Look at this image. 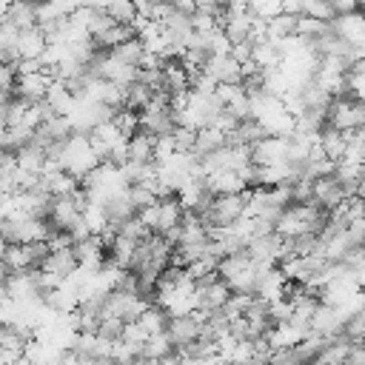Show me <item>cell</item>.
Wrapping results in <instances>:
<instances>
[{"instance_id": "obj_1", "label": "cell", "mask_w": 365, "mask_h": 365, "mask_svg": "<svg viewBox=\"0 0 365 365\" xmlns=\"http://www.w3.org/2000/svg\"><path fill=\"white\" fill-rule=\"evenodd\" d=\"M60 163L68 174H74L80 182L103 163L97 157V151L91 148V137L88 134H71L66 143H63V154H60Z\"/></svg>"}, {"instance_id": "obj_2", "label": "cell", "mask_w": 365, "mask_h": 365, "mask_svg": "<svg viewBox=\"0 0 365 365\" xmlns=\"http://www.w3.org/2000/svg\"><path fill=\"white\" fill-rule=\"evenodd\" d=\"M328 125H334L339 131H362L365 128V103L351 94L334 97V103L328 108Z\"/></svg>"}, {"instance_id": "obj_3", "label": "cell", "mask_w": 365, "mask_h": 365, "mask_svg": "<svg viewBox=\"0 0 365 365\" xmlns=\"http://www.w3.org/2000/svg\"><path fill=\"white\" fill-rule=\"evenodd\" d=\"M245 205H248V197L245 194H220V197L211 200V205L205 211V222L208 225L228 228L240 217H245Z\"/></svg>"}, {"instance_id": "obj_4", "label": "cell", "mask_w": 365, "mask_h": 365, "mask_svg": "<svg viewBox=\"0 0 365 365\" xmlns=\"http://www.w3.org/2000/svg\"><path fill=\"white\" fill-rule=\"evenodd\" d=\"M231 297H234V291H231V285H228L220 274H211L208 279L197 282V302H200V308L208 311V314L222 311Z\"/></svg>"}, {"instance_id": "obj_5", "label": "cell", "mask_w": 365, "mask_h": 365, "mask_svg": "<svg viewBox=\"0 0 365 365\" xmlns=\"http://www.w3.org/2000/svg\"><path fill=\"white\" fill-rule=\"evenodd\" d=\"M254 165H279L291 163V140L288 137H262L251 145Z\"/></svg>"}, {"instance_id": "obj_6", "label": "cell", "mask_w": 365, "mask_h": 365, "mask_svg": "<svg viewBox=\"0 0 365 365\" xmlns=\"http://www.w3.org/2000/svg\"><path fill=\"white\" fill-rule=\"evenodd\" d=\"M308 334H311V325H305L299 319H285V322H277L265 336L274 351H285V348H297Z\"/></svg>"}, {"instance_id": "obj_7", "label": "cell", "mask_w": 365, "mask_h": 365, "mask_svg": "<svg viewBox=\"0 0 365 365\" xmlns=\"http://www.w3.org/2000/svg\"><path fill=\"white\" fill-rule=\"evenodd\" d=\"M202 331H205V322L197 319L194 314H188V317H171L168 319V336H171L174 348H185V345L197 342L202 336Z\"/></svg>"}, {"instance_id": "obj_8", "label": "cell", "mask_w": 365, "mask_h": 365, "mask_svg": "<svg viewBox=\"0 0 365 365\" xmlns=\"http://www.w3.org/2000/svg\"><path fill=\"white\" fill-rule=\"evenodd\" d=\"M331 31L336 37H342L348 46H356L365 40V11H348V14H336L331 20Z\"/></svg>"}, {"instance_id": "obj_9", "label": "cell", "mask_w": 365, "mask_h": 365, "mask_svg": "<svg viewBox=\"0 0 365 365\" xmlns=\"http://www.w3.org/2000/svg\"><path fill=\"white\" fill-rule=\"evenodd\" d=\"M345 325H348V319L339 314V308L336 305H325V302L317 308V314L311 319V331H317V334H322L328 339L345 334Z\"/></svg>"}, {"instance_id": "obj_10", "label": "cell", "mask_w": 365, "mask_h": 365, "mask_svg": "<svg viewBox=\"0 0 365 365\" xmlns=\"http://www.w3.org/2000/svg\"><path fill=\"white\" fill-rule=\"evenodd\" d=\"M345 197H348V191H345V185L336 180V174L314 180V202L322 205L325 211H334Z\"/></svg>"}, {"instance_id": "obj_11", "label": "cell", "mask_w": 365, "mask_h": 365, "mask_svg": "<svg viewBox=\"0 0 365 365\" xmlns=\"http://www.w3.org/2000/svg\"><path fill=\"white\" fill-rule=\"evenodd\" d=\"M43 271H48V274H54L57 279H71L77 271H80V259H77V254H74V248H60V251H51L46 259H43V265H40Z\"/></svg>"}, {"instance_id": "obj_12", "label": "cell", "mask_w": 365, "mask_h": 365, "mask_svg": "<svg viewBox=\"0 0 365 365\" xmlns=\"http://www.w3.org/2000/svg\"><path fill=\"white\" fill-rule=\"evenodd\" d=\"M205 71L217 83H245L242 80V63H237L231 54H208Z\"/></svg>"}, {"instance_id": "obj_13", "label": "cell", "mask_w": 365, "mask_h": 365, "mask_svg": "<svg viewBox=\"0 0 365 365\" xmlns=\"http://www.w3.org/2000/svg\"><path fill=\"white\" fill-rule=\"evenodd\" d=\"M205 188H208L214 197H220V194H245V191H248L245 180H242L237 171H228V168L211 171V174L205 177Z\"/></svg>"}, {"instance_id": "obj_14", "label": "cell", "mask_w": 365, "mask_h": 365, "mask_svg": "<svg viewBox=\"0 0 365 365\" xmlns=\"http://www.w3.org/2000/svg\"><path fill=\"white\" fill-rule=\"evenodd\" d=\"M48 48V34L37 26V29H29V31H20V43H17V51H20V60H40Z\"/></svg>"}, {"instance_id": "obj_15", "label": "cell", "mask_w": 365, "mask_h": 365, "mask_svg": "<svg viewBox=\"0 0 365 365\" xmlns=\"http://www.w3.org/2000/svg\"><path fill=\"white\" fill-rule=\"evenodd\" d=\"M163 80H165V91H168V94L191 91V74H188V68L182 66L180 57L165 60V66H163Z\"/></svg>"}, {"instance_id": "obj_16", "label": "cell", "mask_w": 365, "mask_h": 365, "mask_svg": "<svg viewBox=\"0 0 365 365\" xmlns=\"http://www.w3.org/2000/svg\"><path fill=\"white\" fill-rule=\"evenodd\" d=\"M182 220H185V208H182V202L177 200V194L160 200V231H157V234L165 237V234L177 231V228L182 225Z\"/></svg>"}, {"instance_id": "obj_17", "label": "cell", "mask_w": 365, "mask_h": 365, "mask_svg": "<svg viewBox=\"0 0 365 365\" xmlns=\"http://www.w3.org/2000/svg\"><path fill=\"white\" fill-rule=\"evenodd\" d=\"M3 20H6V23H11V26H17L20 31L37 29V26H40V23H37V3L20 0V3H14V6L3 14Z\"/></svg>"}, {"instance_id": "obj_18", "label": "cell", "mask_w": 365, "mask_h": 365, "mask_svg": "<svg viewBox=\"0 0 365 365\" xmlns=\"http://www.w3.org/2000/svg\"><path fill=\"white\" fill-rule=\"evenodd\" d=\"M319 145H322V151L331 163H342L345 148H348V137H345V131H339L334 125H325L322 134H319Z\"/></svg>"}, {"instance_id": "obj_19", "label": "cell", "mask_w": 365, "mask_h": 365, "mask_svg": "<svg viewBox=\"0 0 365 365\" xmlns=\"http://www.w3.org/2000/svg\"><path fill=\"white\" fill-rule=\"evenodd\" d=\"M134 37H137V31H134L128 23H111L103 34L94 37V43H97L103 51H114L117 46H123V43H128V40H134Z\"/></svg>"}, {"instance_id": "obj_20", "label": "cell", "mask_w": 365, "mask_h": 365, "mask_svg": "<svg viewBox=\"0 0 365 365\" xmlns=\"http://www.w3.org/2000/svg\"><path fill=\"white\" fill-rule=\"evenodd\" d=\"M154 145H157V137L140 128L137 134L128 137V160H134V163H154Z\"/></svg>"}, {"instance_id": "obj_21", "label": "cell", "mask_w": 365, "mask_h": 365, "mask_svg": "<svg viewBox=\"0 0 365 365\" xmlns=\"http://www.w3.org/2000/svg\"><path fill=\"white\" fill-rule=\"evenodd\" d=\"M222 145H228V137H225L220 128L205 125V128H200V131H197L194 154H197V157H205V154H214V151H217V148H222Z\"/></svg>"}, {"instance_id": "obj_22", "label": "cell", "mask_w": 365, "mask_h": 365, "mask_svg": "<svg viewBox=\"0 0 365 365\" xmlns=\"http://www.w3.org/2000/svg\"><path fill=\"white\" fill-rule=\"evenodd\" d=\"M168 319H171V317H168V314H165L160 305H154V302H151V305H148V308L140 314V319H137V322H140V325L148 331V336H154V334L168 331Z\"/></svg>"}, {"instance_id": "obj_23", "label": "cell", "mask_w": 365, "mask_h": 365, "mask_svg": "<svg viewBox=\"0 0 365 365\" xmlns=\"http://www.w3.org/2000/svg\"><path fill=\"white\" fill-rule=\"evenodd\" d=\"M174 351H177V348H174V342H171L168 331H163V334H154V336H148V342H145V348H143V356H145V359H154V362H160V359L171 356Z\"/></svg>"}, {"instance_id": "obj_24", "label": "cell", "mask_w": 365, "mask_h": 365, "mask_svg": "<svg viewBox=\"0 0 365 365\" xmlns=\"http://www.w3.org/2000/svg\"><path fill=\"white\" fill-rule=\"evenodd\" d=\"M151 97H154V91L137 80L134 86H128V88H125V108H131V111L143 114V111H145V106L151 103Z\"/></svg>"}, {"instance_id": "obj_25", "label": "cell", "mask_w": 365, "mask_h": 365, "mask_svg": "<svg viewBox=\"0 0 365 365\" xmlns=\"http://www.w3.org/2000/svg\"><path fill=\"white\" fill-rule=\"evenodd\" d=\"M83 220H86V225L91 228V234H103V231L111 225L108 211H106V205H100V202H88V205L83 208Z\"/></svg>"}, {"instance_id": "obj_26", "label": "cell", "mask_w": 365, "mask_h": 365, "mask_svg": "<svg viewBox=\"0 0 365 365\" xmlns=\"http://www.w3.org/2000/svg\"><path fill=\"white\" fill-rule=\"evenodd\" d=\"M328 31H331V23H322V20L308 17V14H302L299 23H297V34L305 37V40H311V43H317V40L325 37Z\"/></svg>"}, {"instance_id": "obj_27", "label": "cell", "mask_w": 365, "mask_h": 365, "mask_svg": "<svg viewBox=\"0 0 365 365\" xmlns=\"http://www.w3.org/2000/svg\"><path fill=\"white\" fill-rule=\"evenodd\" d=\"M114 54H117L123 63H128V66H137V68H140V60H143V54H145V46H143V40H140V37H134V40H128V43L117 46V48H114Z\"/></svg>"}, {"instance_id": "obj_28", "label": "cell", "mask_w": 365, "mask_h": 365, "mask_svg": "<svg viewBox=\"0 0 365 365\" xmlns=\"http://www.w3.org/2000/svg\"><path fill=\"white\" fill-rule=\"evenodd\" d=\"M348 94L365 103V60H356L348 71Z\"/></svg>"}, {"instance_id": "obj_29", "label": "cell", "mask_w": 365, "mask_h": 365, "mask_svg": "<svg viewBox=\"0 0 365 365\" xmlns=\"http://www.w3.org/2000/svg\"><path fill=\"white\" fill-rule=\"evenodd\" d=\"M128 194H131V202H134V208H137V214H140L143 208H148V205H157V202H160V197H157V191H154L151 185H143V182H137V185H131V188H128Z\"/></svg>"}, {"instance_id": "obj_30", "label": "cell", "mask_w": 365, "mask_h": 365, "mask_svg": "<svg viewBox=\"0 0 365 365\" xmlns=\"http://www.w3.org/2000/svg\"><path fill=\"white\" fill-rule=\"evenodd\" d=\"M123 342H128L131 348H137L140 351V356H143V348H145V342H148V331L134 319V322H125V328H123V336H120Z\"/></svg>"}, {"instance_id": "obj_31", "label": "cell", "mask_w": 365, "mask_h": 365, "mask_svg": "<svg viewBox=\"0 0 365 365\" xmlns=\"http://www.w3.org/2000/svg\"><path fill=\"white\" fill-rule=\"evenodd\" d=\"M251 11L259 20H274L277 14H282V0H251Z\"/></svg>"}, {"instance_id": "obj_32", "label": "cell", "mask_w": 365, "mask_h": 365, "mask_svg": "<svg viewBox=\"0 0 365 365\" xmlns=\"http://www.w3.org/2000/svg\"><path fill=\"white\" fill-rule=\"evenodd\" d=\"M171 134H174V143H177L180 151H194V145H197V131H194V128L177 125Z\"/></svg>"}, {"instance_id": "obj_33", "label": "cell", "mask_w": 365, "mask_h": 365, "mask_svg": "<svg viewBox=\"0 0 365 365\" xmlns=\"http://www.w3.org/2000/svg\"><path fill=\"white\" fill-rule=\"evenodd\" d=\"M137 217L143 220V225H145L151 234H157V231H160V202H157V205H148V208H143Z\"/></svg>"}, {"instance_id": "obj_34", "label": "cell", "mask_w": 365, "mask_h": 365, "mask_svg": "<svg viewBox=\"0 0 365 365\" xmlns=\"http://www.w3.org/2000/svg\"><path fill=\"white\" fill-rule=\"evenodd\" d=\"M345 365H365V339L351 342V351H348Z\"/></svg>"}, {"instance_id": "obj_35", "label": "cell", "mask_w": 365, "mask_h": 365, "mask_svg": "<svg viewBox=\"0 0 365 365\" xmlns=\"http://www.w3.org/2000/svg\"><path fill=\"white\" fill-rule=\"evenodd\" d=\"M331 6H334V11L336 14H348V11H359V6H362V0H328Z\"/></svg>"}, {"instance_id": "obj_36", "label": "cell", "mask_w": 365, "mask_h": 365, "mask_svg": "<svg viewBox=\"0 0 365 365\" xmlns=\"http://www.w3.org/2000/svg\"><path fill=\"white\" fill-rule=\"evenodd\" d=\"M171 6L177 9V11H182V14H194L197 11V0H171Z\"/></svg>"}, {"instance_id": "obj_37", "label": "cell", "mask_w": 365, "mask_h": 365, "mask_svg": "<svg viewBox=\"0 0 365 365\" xmlns=\"http://www.w3.org/2000/svg\"><path fill=\"white\" fill-rule=\"evenodd\" d=\"M134 6H137V14H145V17H151V11H154V6L160 3V0H131Z\"/></svg>"}, {"instance_id": "obj_38", "label": "cell", "mask_w": 365, "mask_h": 365, "mask_svg": "<svg viewBox=\"0 0 365 365\" xmlns=\"http://www.w3.org/2000/svg\"><path fill=\"white\" fill-rule=\"evenodd\" d=\"M14 3H20V0H0V6H3V14H6V11L14 6Z\"/></svg>"}, {"instance_id": "obj_39", "label": "cell", "mask_w": 365, "mask_h": 365, "mask_svg": "<svg viewBox=\"0 0 365 365\" xmlns=\"http://www.w3.org/2000/svg\"><path fill=\"white\" fill-rule=\"evenodd\" d=\"M359 11H365V0H362V6H359Z\"/></svg>"}, {"instance_id": "obj_40", "label": "cell", "mask_w": 365, "mask_h": 365, "mask_svg": "<svg viewBox=\"0 0 365 365\" xmlns=\"http://www.w3.org/2000/svg\"><path fill=\"white\" fill-rule=\"evenodd\" d=\"M308 365H319V362H308Z\"/></svg>"}, {"instance_id": "obj_41", "label": "cell", "mask_w": 365, "mask_h": 365, "mask_svg": "<svg viewBox=\"0 0 365 365\" xmlns=\"http://www.w3.org/2000/svg\"><path fill=\"white\" fill-rule=\"evenodd\" d=\"M168 3H171V0H168Z\"/></svg>"}]
</instances>
